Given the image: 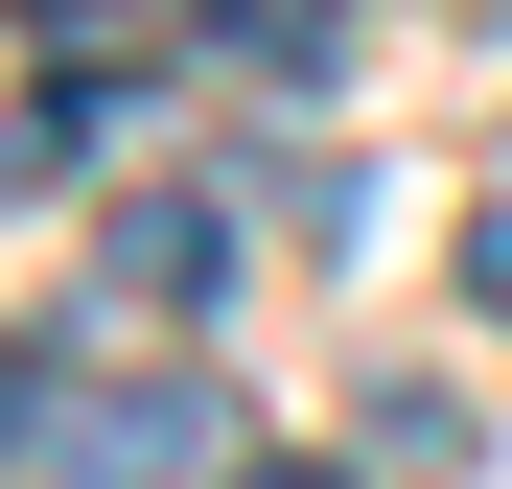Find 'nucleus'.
<instances>
[{
    "label": "nucleus",
    "instance_id": "obj_1",
    "mask_svg": "<svg viewBox=\"0 0 512 489\" xmlns=\"http://www.w3.org/2000/svg\"><path fill=\"white\" fill-rule=\"evenodd\" d=\"M47 443L70 466H256V396L233 373H47Z\"/></svg>",
    "mask_w": 512,
    "mask_h": 489
},
{
    "label": "nucleus",
    "instance_id": "obj_4",
    "mask_svg": "<svg viewBox=\"0 0 512 489\" xmlns=\"http://www.w3.org/2000/svg\"><path fill=\"white\" fill-rule=\"evenodd\" d=\"M466 303H489V326H512V210H466Z\"/></svg>",
    "mask_w": 512,
    "mask_h": 489
},
{
    "label": "nucleus",
    "instance_id": "obj_5",
    "mask_svg": "<svg viewBox=\"0 0 512 489\" xmlns=\"http://www.w3.org/2000/svg\"><path fill=\"white\" fill-rule=\"evenodd\" d=\"M233 24H256V47H326V0H233Z\"/></svg>",
    "mask_w": 512,
    "mask_h": 489
},
{
    "label": "nucleus",
    "instance_id": "obj_3",
    "mask_svg": "<svg viewBox=\"0 0 512 489\" xmlns=\"http://www.w3.org/2000/svg\"><path fill=\"white\" fill-rule=\"evenodd\" d=\"M24 443H47V350L0 326V466H24Z\"/></svg>",
    "mask_w": 512,
    "mask_h": 489
},
{
    "label": "nucleus",
    "instance_id": "obj_2",
    "mask_svg": "<svg viewBox=\"0 0 512 489\" xmlns=\"http://www.w3.org/2000/svg\"><path fill=\"white\" fill-rule=\"evenodd\" d=\"M94 280H117L140 326H210V303H233V187H117V210H94Z\"/></svg>",
    "mask_w": 512,
    "mask_h": 489
}]
</instances>
